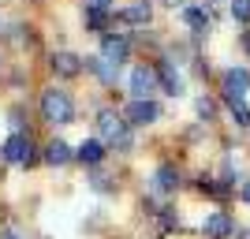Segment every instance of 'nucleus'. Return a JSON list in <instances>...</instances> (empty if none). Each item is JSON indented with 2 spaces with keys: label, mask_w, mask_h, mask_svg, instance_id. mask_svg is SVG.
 <instances>
[{
  "label": "nucleus",
  "mask_w": 250,
  "mask_h": 239,
  "mask_svg": "<svg viewBox=\"0 0 250 239\" xmlns=\"http://www.w3.org/2000/svg\"><path fill=\"white\" fill-rule=\"evenodd\" d=\"M97 138H104L116 153H131L135 150V131L124 120V112H116V109H101L97 112Z\"/></svg>",
  "instance_id": "nucleus-1"
},
{
  "label": "nucleus",
  "mask_w": 250,
  "mask_h": 239,
  "mask_svg": "<svg viewBox=\"0 0 250 239\" xmlns=\"http://www.w3.org/2000/svg\"><path fill=\"white\" fill-rule=\"evenodd\" d=\"M0 157L8 165H19V168H34L38 165V142H34L30 131H11L0 146Z\"/></svg>",
  "instance_id": "nucleus-2"
},
{
  "label": "nucleus",
  "mask_w": 250,
  "mask_h": 239,
  "mask_svg": "<svg viewBox=\"0 0 250 239\" xmlns=\"http://www.w3.org/2000/svg\"><path fill=\"white\" fill-rule=\"evenodd\" d=\"M42 120L52 127H63V124H75V101L67 90H56V86H49L42 94Z\"/></svg>",
  "instance_id": "nucleus-3"
},
{
  "label": "nucleus",
  "mask_w": 250,
  "mask_h": 239,
  "mask_svg": "<svg viewBox=\"0 0 250 239\" xmlns=\"http://www.w3.org/2000/svg\"><path fill=\"white\" fill-rule=\"evenodd\" d=\"M124 120L131 127H149V124L161 120V105H157L153 97H135V101L124 109Z\"/></svg>",
  "instance_id": "nucleus-4"
},
{
  "label": "nucleus",
  "mask_w": 250,
  "mask_h": 239,
  "mask_svg": "<svg viewBox=\"0 0 250 239\" xmlns=\"http://www.w3.org/2000/svg\"><path fill=\"white\" fill-rule=\"evenodd\" d=\"M231 232H235V220H231L228 209H213L202 220V236L206 239H231Z\"/></svg>",
  "instance_id": "nucleus-5"
},
{
  "label": "nucleus",
  "mask_w": 250,
  "mask_h": 239,
  "mask_svg": "<svg viewBox=\"0 0 250 239\" xmlns=\"http://www.w3.org/2000/svg\"><path fill=\"white\" fill-rule=\"evenodd\" d=\"M127 86H131V97H153V90H161V83H157V67L138 64L135 71H131V79H127Z\"/></svg>",
  "instance_id": "nucleus-6"
},
{
  "label": "nucleus",
  "mask_w": 250,
  "mask_h": 239,
  "mask_svg": "<svg viewBox=\"0 0 250 239\" xmlns=\"http://www.w3.org/2000/svg\"><path fill=\"white\" fill-rule=\"evenodd\" d=\"M104 138H83V142L75 146V161H79V165H86V168H97L104 161V153H108V150H104Z\"/></svg>",
  "instance_id": "nucleus-7"
},
{
  "label": "nucleus",
  "mask_w": 250,
  "mask_h": 239,
  "mask_svg": "<svg viewBox=\"0 0 250 239\" xmlns=\"http://www.w3.org/2000/svg\"><path fill=\"white\" fill-rule=\"evenodd\" d=\"M220 90H224V101H231V97H247V90H250V71H247V67H228V71H224Z\"/></svg>",
  "instance_id": "nucleus-8"
},
{
  "label": "nucleus",
  "mask_w": 250,
  "mask_h": 239,
  "mask_svg": "<svg viewBox=\"0 0 250 239\" xmlns=\"http://www.w3.org/2000/svg\"><path fill=\"white\" fill-rule=\"evenodd\" d=\"M101 56L120 67V64L131 56V42H127L124 34H104V38H101Z\"/></svg>",
  "instance_id": "nucleus-9"
},
{
  "label": "nucleus",
  "mask_w": 250,
  "mask_h": 239,
  "mask_svg": "<svg viewBox=\"0 0 250 239\" xmlns=\"http://www.w3.org/2000/svg\"><path fill=\"white\" fill-rule=\"evenodd\" d=\"M52 75H60V79H75V75H83V56H75V52H52V60H49Z\"/></svg>",
  "instance_id": "nucleus-10"
},
{
  "label": "nucleus",
  "mask_w": 250,
  "mask_h": 239,
  "mask_svg": "<svg viewBox=\"0 0 250 239\" xmlns=\"http://www.w3.org/2000/svg\"><path fill=\"white\" fill-rule=\"evenodd\" d=\"M179 168L176 165H157V172H153V191L157 195H176L179 191Z\"/></svg>",
  "instance_id": "nucleus-11"
},
{
  "label": "nucleus",
  "mask_w": 250,
  "mask_h": 239,
  "mask_svg": "<svg viewBox=\"0 0 250 239\" xmlns=\"http://www.w3.org/2000/svg\"><path fill=\"white\" fill-rule=\"evenodd\" d=\"M157 83H161V90H165L168 97H179V94H183V79H179V71L168 60L157 64Z\"/></svg>",
  "instance_id": "nucleus-12"
},
{
  "label": "nucleus",
  "mask_w": 250,
  "mask_h": 239,
  "mask_svg": "<svg viewBox=\"0 0 250 239\" xmlns=\"http://www.w3.org/2000/svg\"><path fill=\"white\" fill-rule=\"evenodd\" d=\"M45 165H52V168H63V165H71L75 161V150L67 142H63V138H52L49 146H45Z\"/></svg>",
  "instance_id": "nucleus-13"
},
{
  "label": "nucleus",
  "mask_w": 250,
  "mask_h": 239,
  "mask_svg": "<svg viewBox=\"0 0 250 239\" xmlns=\"http://www.w3.org/2000/svg\"><path fill=\"white\" fill-rule=\"evenodd\" d=\"M83 64H86V71H94L104 86H112V83H116V64H112V60H104V56H86Z\"/></svg>",
  "instance_id": "nucleus-14"
},
{
  "label": "nucleus",
  "mask_w": 250,
  "mask_h": 239,
  "mask_svg": "<svg viewBox=\"0 0 250 239\" xmlns=\"http://www.w3.org/2000/svg\"><path fill=\"white\" fill-rule=\"evenodd\" d=\"M120 19H124V22H135V26H142V22H149V4H146V0H138V4H131L127 11H120Z\"/></svg>",
  "instance_id": "nucleus-15"
},
{
  "label": "nucleus",
  "mask_w": 250,
  "mask_h": 239,
  "mask_svg": "<svg viewBox=\"0 0 250 239\" xmlns=\"http://www.w3.org/2000/svg\"><path fill=\"white\" fill-rule=\"evenodd\" d=\"M183 22H187L194 34H206V26H209V19H206V8H187L183 11Z\"/></svg>",
  "instance_id": "nucleus-16"
},
{
  "label": "nucleus",
  "mask_w": 250,
  "mask_h": 239,
  "mask_svg": "<svg viewBox=\"0 0 250 239\" xmlns=\"http://www.w3.org/2000/svg\"><path fill=\"white\" fill-rule=\"evenodd\" d=\"M228 112H231V120H235L239 127H250V105L243 101V97H231V101H228Z\"/></svg>",
  "instance_id": "nucleus-17"
},
{
  "label": "nucleus",
  "mask_w": 250,
  "mask_h": 239,
  "mask_svg": "<svg viewBox=\"0 0 250 239\" xmlns=\"http://www.w3.org/2000/svg\"><path fill=\"white\" fill-rule=\"evenodd\" d=\"M194 109H198V116L202 120H217V101H209V97H198V101H194Z\"/></svg>",
  "instance_id": "nucleus-18"
},
{
  "label": "nucleus",
  "mask_w": 250,
  "mask_h": 239,
  "mask_svg": "<svg viewBox=\"0 0 250 239\" xmlns=\"http://www.w3.org/2000/svg\"><path fill=\"white\" fill-rule=\"evenodd\" d=\"M90 187L101 191V195H108V191H116V183H112V176H104V172H94V176H90Z\"/></svg>",
  "instance_id": "nucleus-19"
},
{
  "label": "nucleus",
  "mask_w": 250,
  "mask_h": 239,
  "mask_svg": "<svg viewBox=\"0 0 250 239\" xmlns=\"http://www.w3.org/2000/svg\"><path fill=\"white\" fill-rule=\"evenodd\" d=\"M231 19L235 22H250V0H231Z\"/></svg>",
  "instance_id": "nucleus-20"
},
{
  "label": "nucleus",
  "mask_w": 250,
  "mask_h": 239,
  "mask_svg": "<svg viewBox=\"0 0 250 239\" xmlns=\"http://www.w3.org/2000/svg\"><path fill=\"white\" fill-rule=\"evenodd\" d=\"M8 42H11V45H22V42H30V34H26V26H11Z\"/></svg>",
  "instance_id": "nucleus-21"
},
{
  "label": "nucleus",
  "mask_w": 250,
  "mask_h": 239,
  "mask_svg": "<svg viewBox=\"0 0 250 239\" xmlns=\"http://www.w3.org/2000/svg\"><path fill=\"white\" fill-rule=\"evenodd\" d=\"M86 8H97V11H108V8H112V0H86Z\"/></svg>",
  "instance_id": "nucleus-22"
},
{
  "label": "nucleus",
  "mask_w": 250,
  "mask_h": 239,
  "mask_svg": "<svg viewBox=\"0 0 250 239\" xmlns=\"http://www.w3.org/2000/svg\"><path fill=\"white\" fill-rule=\"evenodd\" d=\"M239 198H243V202H247V206H250V179H247V183H243V187H239Z\"/></svg>",
  "instance_id": "nucleus-23"
},
{
  "label": "nucleus",
  "mask_w": 250,
  "mask_h": 239,
  "mask_svg": "<svg viewBox=\"0 0 250 239\" xmlns=\"http://www.w3.org/2000/svg\"><path fill=\"white\" fill-rule=\"evenodd\" d=\"M231 239H250V236H247V232H239V228H235V232H231Z\"/></svg>",
  "instance_id": "nucleus-24"
},
{
  "label": "nucleus",
  "mask_w": 250,
  "mask_h": 239,
  "mask_svg": "<svg viewBox=\"0 0 250 239\" xmlns=\"http://www.w3.org/2000/svg\"><path fill=\"white\" fill-rule=\"evenodd\" d=\"M243 45H247V49H250V30H247V34H243Z\"/></svg>",
  "instance_id": "nucleus-25"
},
{
  "label": "nucleus",
  "mask_w": 250,
  "mask_h": 239,
  "mask_svg": "<svg viewBox=\"0 0 250 239\" xmlns=\"http://www.w3.org/2000/svg\"><path fill=\"white\" fill-rule=\"evenodd\" d=\"M165 4H172V8H176V4H179V0H165Z\"/></svg>",
  "instance_id": "nucleus-26"
}]
</instances>
